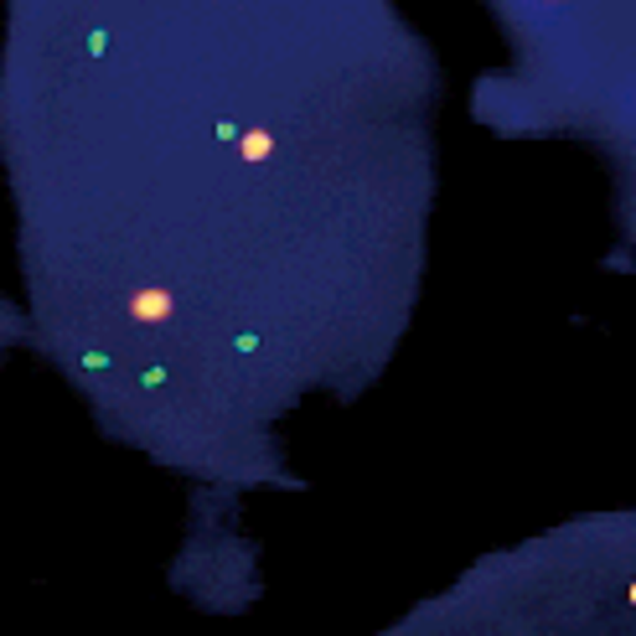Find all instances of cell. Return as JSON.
I'll list each match as a JSON object with an SVG mask.
<instances>
[{"instance_id":"cell-2","label":"cell","mask_w":636,"mask_h":636,"mask_svg":"<svg viewBox=\"0 0 636 636\" xmlns=\"http://www.w3.org/2000/svg\"><path fill=\"white\" fill-rule=\"evenodd\" d=\"M238 155H244L248 166L270 161V155H274V135H270V130H248L244 140H238Z\"/></svg>"},{"instance_id":"cell-1","label":"cell","mask_w":636,"mask_h":636,"mask_svg":"<svg viewBox=\"0 0 636 636\" xmlns=\"http://www.w3.org/2000/svg\"><path fill=\"white\" fill-rule=\"evenodd\" d=\"M172 311H176V295L172 290H135L130 295V316L135 321H146V326H161V321H172Z\"/></svg>"}]
</instances>
